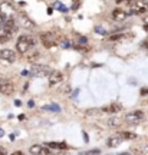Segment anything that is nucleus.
<instances>
[{"mask_svg": "<svg viewBox=\"0 0 148 155\" xmlns=\"http://www.w3.org/2000/svg\"><path fill=\"white\" fill-rule=\"evenodd\" d=\"M55 7H56V9H59L61 12H66V7H65V6H62L61 3H56V5H55Z\"/></svg>", "mask_w": 148, "mask_h": 155, "instance_id": "nucleus-25", "label": "nucleus"}, {"mask_svg": "<svg viewBox=\"0 0 148 155\" xmlns=\"http://www.w3.org/2000/svg\"><path fill=\"white\" fill-rule=\"evenodd\" d=\"M125 155H128V154H125Z\"/></svg>", "mask_w": 148, "mask_h": 155, "instance_id": "nucleus-41", "label": "nucleus"}, {"mask_svg": "<svg viewBox=\"0 0 148 155\" xmlns=\"http://www.w3.org/2000/svg\"><path fill=\"white\" fill-rule=\"evenodd\" d=\"M3 135H5V131H3V129H0V138H2Z\"/></svg>", "mask_w": 148, "mask_h": 155, "instance_id": "nucleus-34", "label": "nucleus"}, {"mask_svg": "<svg viewBox=\"0 0 148 155\" xmlns=\"http://www.w3.org/2000/svg\"><path fill=\"white\" fill-rule=\"evenodd\" d=\"M101 112H102L101 109H89V111L85 112V115H86V116H99Z\"/></svg>", "mask_w": 148, "mask_h": 155, "instance_id": "nucleus-19", "label": "nucleus"}, {"mask_svg": "<svg viewBox=\"0 0 148 155\" xmlns=\"http://www.w3.org/2000/svg\"><path fill=\"white\" fill-rule=\"evenodd\" d=\"M147 9H148V6L144 0H137V2L131 3L129 12H131V15H144L147 12Z\"/></svg>", "mask_w": 148, "mask_h": 155, "instance_id": "nucleus-2", "label": "nucleus"}, {"mask_svg": "<svg viewBox=\"0 0 148 155\" xmlns=\"http://www.w3.org/2000/svg\"><path fill=\"white\" fill-rule=\"evenodd\" d=\"M2 22H3V15L0 13V25H2Z\"/></svg>", "mask_w": 148, "mask_h": 155, "instance_id": "nucleus-37", "label": "nucleus"}, {"mask_svg": "<svg viewBox=\"0 0 148 155\" xmlns=\"http://www.w3.org/2000/svg\"><path fill=\"white\" fill-rule=\"evenodd\" d=\"M40 42L43 43L45 48H53V46L56 45V38H55L53 33H50V32H45V33L40 35Z\"/></svg>", "mask_w": 148, "mask_h": 155, "instance_id": "nucleus-4", "label": "nucleus"}, {"mask_svg": "<svg viewBox=\"0 0 148 155\" xmlns=\"http://www.w3.org/2000/svg\"><path fill=\"white\" fill-rule=\"evenodd\" d=\"M12 155H23V154H22L20 151H16V152H15V154H12Z\"/></svg>", "mask_w": 148, "mask_h": 155, "instance_id": "nucleus-33", "label": "nucleus"}, {"mask_svg": "<svg viewBox=\"0 0 148 155\" xmlns=\"http://www.w3.org/2000/svg\"><path fill=\"white\" fill-rule=\"evenodd\" d=\"M33 45H35V39L33 38L26 36V35H22L17 39V42H16V49H17L19 53H26L30 49V46H33Z\"/></svg>", "mask_w": 148, "mask_h": 155, "instance_id": "nucleus-1", "label": "nucleus"}, {"mask_svg": "<svg viewBox=\"0 0 148 155\" xmlns=\"http://www.w3.org/2000/svg\"><path fill=\"white\" fill-rule=\"evenodd\" d=\"M142 46H144L145 49H148V42H144V45H142Z\"/></svg>", "mask_w": 148, "mask_h": 155, "instance_id": "nucleus-36", "label": "nucleus"}, {"mask_svg": "<svg viewBox=\"0 0 148 155\" xmlns=\"http://www.w3.org/2000/svg\"><path fill=\"white\" fill-rule=\"evenodd\" d=\"M121 38H124V35H121V33H115V35H111V36H109V40L115 42V40H118V39H121Z\"/></svg>", "mask_w": 148, "mask_h": 155, "instance_id": "nucleus-22", "label": "nucleus"}, {"mask_svg": "<svg viewBox=\"0 0 148 155\" xmlns=\"http://www.w3.org/2000/svg\"><path fill=\"white\" fill-rule=\"evenodd\" d=\"M29 152H30L32 155H50V154H52L48 148H45V146H42V145H32V146L29 148Z\"/></svg>", "mask_w": 148, "mask_h": 155, "instance_id": "nucleus-9", "label": "nucleus"}, {"mask_svg": "<svg viewBox=\"0 0 148 155\" xmlns=\"http://www.w3.org/2000/svg\"><path fill=\"white\" fill-rule=\"evenodd\" d=\"M43 109L45 111H55V112H59L61 111V108L58 105H48V106H43Z\"/></svg>", "mask_w": 148, "mask_h": 155, "instance_id": "nucleus-21", "label": "nucleus"}, {"mask_svg": "<svg viewBox=\"0 0 148 155\" xmlns=\"http://www.w3.org/2000/svg\"><path fill=\"white\" fill-rule=\"evenodd\" d=\"M126 13L124 12V10H121V9H115L114 12H112V19L115 20V22H122V20H125L126 19Z\"/></svg>", "mask_w": 148, "mask_h": 155, "instance_id": "nucleus-12", "label": "nucleus"}, {"mask_svg": "<svg viewBox=\"0 0 148 155\" xmlns=\"http://www.w3.org/2000/svg\"><path fill=\"white\" fill-rule=\"evenodd\" d=\"M121 2H122V0H118V3H121Z\"/></svg>", "mask_w": 148, "mask_h": 155, "instance_id": "nucleus-40", "label": "nucleus"}, {"mask_svg": "<svg viewBox=\"0 0 148 155\" xmlns=\"http://www.w3.org/2000/svg\"><path fill=\"white\" fill-rule=\"evenodd\" d=\"M38 58H39V53L36 52V53H33V55H29V58H28V60H29V62L32 63V62H35V60L38 59Z\"/></svg>", "mask_w": 148, "mask_h": 155, "instance_id": "nucleus-24", "label": "nucleus"}, {"mask_svg": "<svg viewBox=\"0 0 148 155\" xmlns=\"http://www.w3.org/2000/svg\"><path fill=\"white\" fill-rule=\"evenodd\" d=\"M121 142H122V138H121L119 135H114V136L108 138L106 145H108L109 148H116L118 145H121Z\"/></svg>", "mask_w": 148, "mask_h": 155, "instance_id": "nucleus-13", "label": "nucleus"}, {"mask_svg": "<svg viewBox=\"0 0 148 155\" xmlns=\"http://www.w3.org/2000/svg\"><path fill=\"white\" fill-rule=\"evenodd\" d=\"M147 93H148V88H142V89H141V95H142V96H145Z\"/></svg>", "mask_w": 148, "mask_h": 155, "instance_id": "nucleus-28", "label": "nucleus"}, {"mask_svg": "<svg viewBox=\"0 0 148 155\" xmlns=\"http://www.w3.org/2000/svg\"><path fill=\"white\" fill-rule=\"evenodd\" d=\"M25 118H26V116H25V115H19V119H20V121H23V119H25Z\"/></svg>", "mask_w": 148, "mask_h": 155, "instance_id": "nucleus-35", "label": "nucleus"}, {"mask_svg": "<svg viewBox=\"0 0 148 155\" xmlns=\"http://www.w3.org/2000/svg\"><path fill=\"white\" fill-rule=\"evenodd\" d=\"M0 59H3L9 63H13L16 60V53L12 49H2L0 50Z\"/></svg>", "mask_w": 148, "mask_h": 155, "instance_id": "nucleus-7", "label": "nucleus"}, {"mask_svg": "<svg viewBox=\"0 0 148 155\" xmlns=\"http://www.w3.org/2000/svg\"><path fill=\"white\" fill-rule=\"evenodd\" d=\"M12 35H13V30L9 29L6 25L5 26H0V42H7V40H10Z\"/></svg>", "mask_w": 148, "mask_h": 155, "instance_id": "nucleus-11", "label": "nucleus"}, {"mask_svg": "<svg viewBox=\"0 0 148 155\" xmlns=\"http://www.w3.org/2000/svg\"><path fill=\"white\" fill-rule=\"evenodd\" d=\"M6 12H9V15H10V13H13L15 10H13V7H12V6H9L7 3H3L2 6H0V13L5 15Z\"/></svg>", "mask_w": 148, "mask_h": 155, "instance_id": "nucleus-18", "label": "nucleus"}, {"mask_svg": "<svg viewBox=\"0 0 148 155\" xmlns=\"http://www.w3.org/2000/svg\"><path fill=\"white\" fill-rule=\"evenodd\" d=\"M144 30H145V32H148V25H145V26H144Z\"/></svg>", "mask_w": 148, "mask_h": 155, "instance_id": "nucleus-38", "label": "nucleus"}, {"mask_svg": "<svg viewBox=\"0 0 148 155\" xmlns=\"http://www.w3.org/2000/svg\"><path fill=\"white\" fill-rule=\"evenodd\" d=\"M28 105H29L30 108H33V106H35V102H33V101H29V103H28Z\"/></svg>", "mask_w": 148, "mask_h": 155, "instance_id": "nucleus-30", "label": "nucleus"}, {"mask_svg": "<svg viewBox=\"0 0 148 155\" xmlns=\"http://www.w3.org/2000/svg\"><path fill=\"white\" fill-rule=\"evenodd\" d=\"M0 155H6V151L3 148H0Z\"/></svg>", "mask_w": 148, "mask_h": 155, "instance_id": "nucleus-31", "label": "nucleus"}, {"mask_svg": "<svg viewBox=\"0 0 148 155\" xmlns=\"http://www.w3.org/2000/svg\"><path fill=\"white\" fill-rule=\"evenodd\" d=\"M62 81H63L62 72H59V70H52V72L49 73V85H50V86H55V85L61 83Z\"/></svg>", "mask_w": 148, "mask_h": 155, "instance_id": "nucleus-8", "label": "nucleus"}, {"mask_svg": "<svg viewBox=\"0 0 148 155\" xmlns=\"http://www.w3.org/2000/svg\"><path fill=\"white\" fill-rule=\"evenodd\" d=\"M118 135H119L122 139H128V141L137 139V134H132V132H119Z\"/></svg>", "mask_w": 148, "mask_h": 155, "instance_id": "nucleus-16", "label": "nucleus"}, {"mask_svg": "<svg viewBox=\"0 0 148 155\" xmlns=\"http://www.w3.org/2000/svg\"><path fill=\"white\" fill-rule=\"evenodd\" d=\"M122 109V106L119 105V103H112V105H109V106H106V108H104L102 109V112H109V113H116V112H119Z\"/></svg>", "mask_w": 148, "mask_h": 155, "instance_id": "nucleus-14", "label": "nucleus"}, {"mask_svg": "<svg viewBox=\"0 0 148 155\" xmlns=\"http://www.w3.org/2000/svg\"><path fill=\"white\" fill-rule=\"evenodd\" d=\"M101 151L99 149H91V151H85V152H81L79 155H99Z\"/></svg>", "mask_w": 148, "mask_h": 155, "instance_id": "nucleus-20", "label": "nucleus"}, {"mask_svg": "<svg viewBox=\"0 0 148 155\" xmlns=\"http://www.w3.org/2000/svg\"><path fill=\"white\" fill-rule=\"evenodd\" d=\"M48 146H50V148H55V149H56V148H59V144H56V142H49V144H48Z\"/></svg>", "mask_w": 148, "mask_h": 155, "instance_id": "nucleus-26", "label": "nucleus"}, {"mask_svg": "<svg viewBox=\"0 0 148 155\" xmlns=\"http://www.w3.org/2000/svg\"><path fill=\"white\" fill-rule=\"evenodd\" d=\"M13 91H15V86H13L12 81H9V79H0V93L12 95Z\"/></svg>", "mask_w": 148, "mask_h": 155, "instance_id": "nucleus-5", "label": "nucleus"}, {"mask_svg": "<svg viewBox=\"0 0 148 155\" xmlns=\"http://www.w3.org/2000/svg\"><path fill=\"white\" fill-rule=\"evenodd\" d=\"M59 148H61V149H65V148H68V146H66L65 142H61V144H59Z\"/></svg>", "mask_w": 148, "mask_h": 155, "instance_id": "nucleus-29", "label": "nucleus"}, {"mask_svg": "<svg viewBox=\"0 0 148 155\" xmlns=\"http://www.w3.org/2000/svg\"><path fill=\"white\" fill-rule=\"evenodd\" d=\"M144 22H145V25H148V16L145 17V20H144Z\"/></svg>", "mask_w": 148, "mask_h": 155, "instance_id": "nucleus-39", "label": "nucleus"}, {"mask_svg": "<svg viewBox=\"0 0 148 155\" xmlns=\"http://www.w3.org/2000/svg\"><path fill=\"white\" fill-rule=\"evenodd\" d=\"M142 118H144V113H142L141 111H137V112L128 113V115L125 116V121H126L128 123H137V122H139Z\"/></svg>", "mask_w": 148, "mask_h": 155, "instance_id": "nucleus-10", "label": "nucleus"}, {"mask_svg": "<svg viewBox=\"0 0 148 155\" xmlns=\"http://www.w3.org/2000/svg\"><path fill=\"white\" fill-rule=\"evenodd\" d=\"M122 118H118V116H111L109 119H108V126H111V128H116V126H119L121 123H122Z\"/></svg>", "mask_w": 148, "mask_h": 155, "instance_id": "nucleus-15", "label": "nucleus"}, {"mask_svg": "<svg viewBox=\"0 0 148 155\" xmlns=\"http://www.w3.org/2000/svg\"><path fill=\"white\" fill-rule=\"evenodd\" d=\"M30 72H32V75H36V76H49L52 69L46 65H32Z\"/></svg>", "mask_w": 148, "mask_h": 155, "instance_id": "nucleus-3", "label": "nucleus"}, {"mask_svg": "<svg viewBox=\"0 0 148 155\" xmlns=\"http://www.w3.org/2000/svg\"><path fill=\"white\" fill-rule=\"evenodd\" d=\"M95 32H96V33H102V35H105V30L101 29V28H95Z\"/></svg>", "mask_w": 148, "mask_h": 155, "instance_id": "nucleus-27", "label": "nucleus"}, {"mask_svg": "<svg viewBox=\"0 0 148 155\" xmlns=\"http://www.w3.org/2000/svg\"><path fill=\"white\" fill-rule=\"evenodd\" d=\"M15 103H16V105H17V106H20V105H22V102H20V101H19V99H17V101H15Z\"/></svg>", "mask_w": 148, "mask_h": 155, "instance_id": "nucleus-32", "label": "nucleus"}, {"mask_svg": "<svg viewBox=\"0 0 148 155\" xmlns=\"http://www.w3.org/2000/svg\"><path fill=\"white\" fill-rule=\"evenodd\" d=\"M19 23H20V26L25 28V29H33V28H35V22H33L26 13H20V15H19Z\"/></svg>", "mask_w": 148, "mask_h": 155, "instance_id": "nucleus-6", "label": "nucleus"}, {"mask_svg": "<svg viewBox=\"0 0 148 155\" xmlns=\"http://www.w3.org/2000/svg\"><path fill=\"white\" fill-rule=\"evenodd\" d=\"M59 45H61V48H63V49H66V48H69V46H71V43H69V40H68V39H62Z\"/></svg>", "mask_w": 148, "mask_h": 155, "instance_id": "nucleus-23", "label": "nucleus"}, {"mask_svg": "<svg viewBox=\"0 0 148 155\" xmlns=\"http://www.w3.org/2000/svg\"><path fill=\"white\" fill-rule=\"evenodd\" d=\"M135 155H148V146L147 145L137 146L135 148Z\"/></svg>", "mask_w": 148, "mask_h": 155, "instance_id": "nucleus-17", "label": "nucleus"}]
</instances>
